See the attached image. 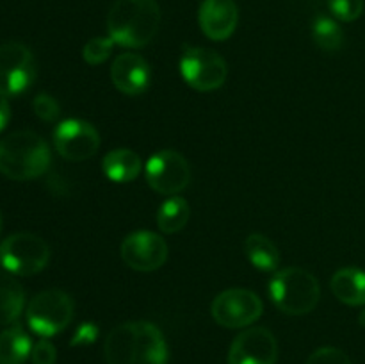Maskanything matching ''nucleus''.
Masks as SVG:
<instances>
[{"label": "nucleus", "mask_w": 365, "mask_h": 364, "mask_svg": "<svg viewBox=\"0 0 365 364\" xmlns=\"http://www.w3.org/2000/svg\"><path fill=\"white\" fill-rule=\"evenodd\" d=\"M36 79V63L24 43L0 45V96H18L31 88Z\"/></svg>", "instance_id": "obj_8"}, {"label": "nucleus", "mask_w": 365, "mask_h": 364, "mask_svg": "<svg viewBox=\"0 0 365 364\" xmlns=\"http://www.w3.org/2000/svg\"><path fill=\"white\" fill-rule=\"evenodd\" d=\"M145 175L153 191L175 196L191 182V166L177 150H159L146 163Z\"/></svg>", "instance_id": "obj_10"}, {"label": "nucleus", "mask_w": 365, "mask_h": 364, "mask_svg": "<svg viewBox=\"0 0 365 364\" xmlns=\"http://www.w3.org/2000/svg\"><path fill=\"white\" fill-rule=\"evenodd\" d=\"M96 335H98V327L91 321H86V323L78 325V328L75 330L73 338H71V346H88L91 343H95Z\"/></svg>", "instance_id": "obj_28"}, {"label": "nucleus", "mask_w": 365, "mask_h": 364, "mask_svg": "<svg viewBox=\"0 0 365 364\" xmlns=\"http://www.w3.org/2000/svg\"><path fill=\"white\" fill-rule=\"evenodd\" d=\"M110 81L123 95L138 96L148 89L152 70L145 57L134 52H125L113 61Z\"/></svg>", "instance_id": "obj_14"}, {"label": "nucleus", "mask_w": 365, "mask_h": 364, "mask_svg": "<svg viewBox=\"0 0 365 364\" xmlns=\"http://www.w3.org/2000/svg\"><path fill=\"white\" fill-rule=\"evenodd\" d=\"M73 300L61 289L38 293L27 305V323L41 338H52L70 325L73 318Z\"/></svg>", "instance_id": "obj_6"}, {"label": "nucleus", "mask_w": 365, "mask_h": 364, "mask_svg": "<svg viewBox=\"0 0 365 364\" xmlns=\"http://www.w3.org/2000/svg\"><path fill=\"white\" fill-rule=\"evenodd\" d=\"M198 21L207 38L225 41L237 27L239 9L234 0H203L198 11Z\"/></svg>", "instance_id": "obj_15"}, {"label": "nucleus", "mask_w": 365, "mask_h": 364, "mask_svg": "<svg viewBox=\"0 0 365 364\" xmlns=\"http://www.w3.org/2000/svg\"><path fill=\"white\" fill-rule=\"evenodd\" d=\"M359 321H360V325H362V327H365V309L362 310V313H360Z\"/></svg>", "instance_id": "obj_30"}, {"label": "nucleus", "mask_w": 365, "mask_h": 364, "mask_svg": "<svg viewBox=\"0 0 365 364\" xmlns=\"http://www.w3.org/2000/svg\"><path fill=\"white\" fill-rule=\"evenodd\" d=\"M11 120V107L6 96H0V132L7 127Z\"/></svg>", "instance_id": "obj_29"}, {"label": "nucleus", "mask_w": 365, "mask_h": 364, "mask_svg": "<svg viewBox=\"0 0 365 364\" xmlns=\"http://www.w3.org/2000/svg\"><path fill=\"white\" fill-rule=\"evenodd\" d=\"M168 243L159 234L138 231L121 243V259L135 271H155L168 261Z\"/></svg>", "instance_id": "obj_12"}, {"label": "nucleus", "mask_w": 365, "mask_h": 364, "mask_svg": "<svg viewBox=\"0 0 365 364\" xmlns=\"http://www.w3.org/2000/svg\"><path fill=\"white\" fill-rule=\"evenodd\" d=\"M114 45H116V43H114L109 36H106V38L96 36V38H91L86 43L84 49H82V57H84L86 63L91 64V66L102 64L103 61L109 59L110 50H113Z\"/></svg>", "instance_id": "obj_23"}, {"label": "nucleus", "mask_w": 365, "mask_h": 364, "mask_svg": "<svg viewBox=\"0 0 365 364\" xmlns=\"http://www.w3.org/2000/svg\"><path fill=\"white\" fill-rule=\"evenodd\" d=\"M50 148L32 131H16L0 141V173L11 181H31L50 166Z\"/></svg>", "instance_id": "obj_3"}, {"label": "nucleus", "mask_w": 365, "mask_h": 364, "mask_svg": "<svg viewBox=\"0 0 365 364\" xmlns=\"http://www.w3.org/2000/svg\"><path fill=\"white\" fill-rule=\"evenodd\" d=\"M331 14L341 21H355L364 13V0H328Z\"/></svg>", "instance_id": "obj_24"}, {"label": "nucleus", "mask_w": 365, "mask_h": 364, "mask_svg": "<svg viewBox=\"0 0 365 364\" xmlns=\"http://www.w3.org/2000/svg\"><path fill=\"white\" fill-rule=\"evenodd\" d=\"M180 74L196 91H214L227 81V61L212 49L185 46L180 57Z\"/></svg>", "instance_id": "obj_7"}, {"label": "nucleus", "mask_w": 365, "mask_h": 364, "mask_svg": "<svg viewBox=\"0 0 365 364\" xmlns=\"http://www.w3.org/2000/svg\"><path fill=\"white\" fill-rule=\"evenodd\" d=\"M245 252L250 263L260 271H278L280 252L277 245L264 234H250L245 241Z\"/></svg>", "instance_id": "obj_20"}, {"label": "nucleus", "mask_w": 365, "mask_h": 364, "mask_svg": "<svg viewBox=\"0 0 365 364\" xmlns=\"http://www.w3.org/2000/svg\"><path fill=\"white\" fill-rule=\"evenodd\" d=\"M32 364H56L57 360V350L52 343L46 338L39 339L31 352Z\"/></svg>", "instance_id": "obj_27"}, {"label": "nucleus", "mask_w": 365, "mask_h": 364, "mask_svg": "<svg viewBox=\"0 0 365 364\" xmlns=\"http://www.w3.org/2000/svg\"><path fill=\"white\" fill-rule=\"evenodd\" d=\"M0 231H2V216H0Z\"/></svg>", "instance_id": "obj_31"}, {"label": "nucleus", "mask_w": 365, "mask_h": 364, "mask_svg": "<svg viewBox=\"0 0 365 364\" xmlns=\"http://www.w3.org/2000/svg\"><path fill=\"white\" fill-rule=\"evenodd\" d=\"M189 216H191V209H189L187 200L177 195L170 196L157 211V227L164 234H175L187 225Z\"/></svg>", "instance_id": "obj_21"}, {"label": "nucleus", "mask_w": 365, "mask_h": 364, "mask_svg": "<svg viewBox=\"0 0 365 364\" xmlns=\"http://www.w3.org/2000/svg\"><path fill=\"white\" fill-rule=\"evenodd\" d=\"M335 298L346 305H365V271L360 268H342L335 271L330 282Z\"/></svg>", "instance_id": "obj_16"}, {"label": "nucleus", "mask_w": 365, "mask_h": 364, "mask_svg": "<svg viewBox=\"0 0 365 364\" xmlns=\"http://www.w3.org/2000/svg\"><path fill=\"white\" fill-rule=\"evenodd\" d=\"M50 248L39 236L31 232H18L0 243V266L7 273L29 277L46 268Z\"/></svg>", "instance_id": "obj_5"}, {"label": "nucleus", "mask_w": 365, "mask_h": 364, "mask_svg": "<svg viewBox=\"0 0 365 364\" xmlns=\"http://www.w3.org/2000/svg\"><path fill=\"white\" fill-rule=\"evenodd\" d=\"M307 364H351V359L342 350L334 348V346H323L309 357Z\"/></svg>", "instance_id": "obj_26"}, {"label": "nucleus", "mask_w": 365, "mask_h": 364, "mask_svg": "<svg viewBox=\"0 0 365 364\" xmlns=\"http://www.w3.org/2000/svg\"><path fill=\"white\" fill-rule=\"evenodd\" d=\"M107 364H168V343L150 321H125L107 334L103 345Z\"/></svg>", "instance_id": "obj_1"}, {"label": "nucleus", "mask_w": 365, "mask_h": 364, "mask_svg": "<svg viewBox=\"0 0 365 364\" xmlns=\"http://www.w3.org/2000/svg\"><path fill=\"white\" fill-rule=\"evenodd\" d=\"M312 38L316 45L324 52H337L344 45V31L330 16L319 14L312 24Z\"/></svg>", "instance_id": "obj_22"}, {"label": "nucleus", "mask_w": 365, "mask_h": 364, "mask_svg": "<svg viewBox=\"0 0 365 364\" xmlns=\"http://www.w3.org/2000/svg\"><path fill=\"white\" fill-rule=\"evenodd\" d=\"M25 307V291L20 282L0 271V325H9L20 318Z\"/></svg>", "instance_id": "obj_18"}, {"label": "nucleus", "mask_w": 365, "mask_h": 364, "mask_svg": "<svg viewBox=\"0 0 365 364\" xmlns=\"http://www.w3.org/2000/svg\"><path fill=\"white\" fill-rule=\"evenodd\" d=\"M267 289L274 305L291 316L312 313L321 298L319 280L305 268L291 266L278 270Z\"/></svg>", "instance_id": "obj_4"}, {"label": "nucleus", "mask_w": 365, "mask_h": 364, "mask_svg": "<svg viewBox=\"0 0 365 364\" xmlns=\"http://www.w3.org/2000/svg\"><path fill=\"white\" fill-rule=\"evenodd\" d=\"M31 352L32 341L20 325L0 332V364H24Z\"/></svg>", "instance_id": "obj_19"}, {"label": "nucleus", "mask_w": 365, "mask_h": 364, "mask_svg": "<svg viewBox=\"0 0 365 364\" xmlns=\"http://www.w3.org/2000/svg\"><path fill=\"white\" fill-rule=\"evenodd\" d=\"M262 300L250 289L232 288L221 291L210 305V314L217 325L227 328H245L262 316Z\"/></svg>", "instance_id": "obj_9"}, {"label": "nucleus", "mask_w": 365, "mask_h": 364, "mask_svg": "<svg viewBox=\"0 0 365 364\" xmlns=\"http://www.w3.org/2000/svg\"><path fill=\"white\" fill-rule=\"evenodd\" d=\"M53 146L57 153L68 161H86L100 148V134L89 121L70 118L53 128Z\"/></svg>", "instance_id": "obj_11"}, {"label": "nucleus", "mask_w": 365, "mask_h": 364, "mask_svg": "<svg viewBox=\"0 0 365 364\" xmlns=\"http://www.w3.org/2000/svg\"><path fill=\"white\" fill-rule=\"evenodd\" d=\"M278 343L266 327H252L234 339L228 352V364H274Z\"/></svg>", "instance_id": "obj_13"}, {"label": "nucleus", "mask_w": 365, "mask_h": 364, "mask_svg": "<svg viewBox=\"0 0 365 364\" xmlns=\"http://www.w3.org/2000/svg\"><path fill=\"white\" fill-rule=\"evenodd\" d=\"M102 168L109 181L125 184V182H132L139 177L143 170V161L134 150L116 148L103 157Z\"/></svg>", "instance_id": "obj_17"}, {"label": "nucleus", "mask_w": 365, "mask_h": 364, "mask_svg": "<svg viewBox=\"0 0 365 364\" xmlns=\"http://www.w3.org/2000/svg\"><path fill=\"white\" fill-rule=\"evenodd\" d=\"M32 106H34L36 116L41 118L43 121H56L61 113L57 100L53 96H50L48 93H39L34 98Z\"/></svg>", "instance_id": "obj_25"}, {"label": "nucleus", "mask_w": 365, "mask_h": 364, "mask_svg": "<svg viewBox=\"0 0 365 364\" xmlns=\"http://www.w3.org/2000/svg\"><path fill=\"white\" fill-rule=\"evenodd\" d=\"M160 25L157 0H116L107 16V32L116 45L141 49L153 38Z\"/></svg>", "instance_id": "obj_2"}]
</instances>
